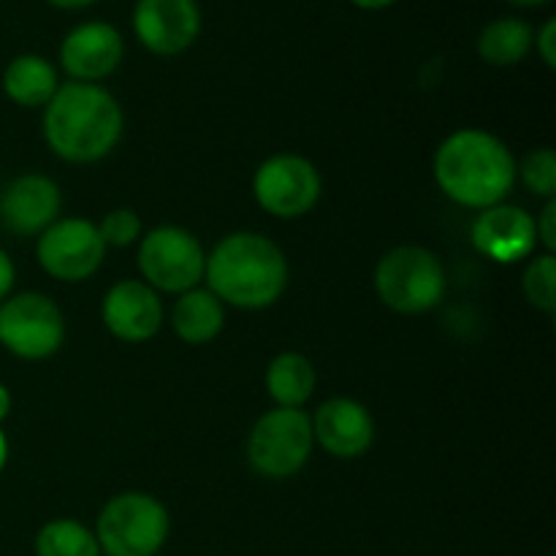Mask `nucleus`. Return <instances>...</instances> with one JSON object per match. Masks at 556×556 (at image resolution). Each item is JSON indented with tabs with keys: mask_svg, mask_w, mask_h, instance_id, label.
<instances>
[{
	"mask_svg": "<svg viewBox=\"0 0 556 556\" xmlns=\"http://www.w3.org/2000/svg\"><path fill=\"white\" fill-rule=\"evenodd\" d=\"M63 199L58 182L43 174H22L0 195V220L11 233H43L54 220Z\"/></svg>",
	"mask_w": 556,
	"mask_h": 556,
	"instance_id": "nucleus-16",
	"label": "nucleus"
},
{
	"mask_svg": "<svg viewBox=\"0 0 556 556\" xmlns=\"http://www.w3.org/2000/svg\"><path fill=\"white\" fill-rule=\"evenodd\" d=\"M309 421L315 443L337 459H356L367 454L375 440V421L369 410L348 396L324 402Z\"/></svg>",
	"mask_w": 556,
	"mask_h": 556,
	"instance_id": "nucleus-15",
	"label": "nucleus"
},
{
	"mask_svg": "<svg viewBox=\"0 0 556 556\" xmlns=\"http://www.w3.org/2000/svg\"><path fill=\"white\" fill-rule=\"evenodd\" d=\"M434 179L440 190L467 210L503 204L516 182L514 152L489 130L462 128L434 152Z\"/></svg>",
	"mask_w": 556,
	"mask_h": 556,
	"instance_id": "nucleus-2",
	"label": "nucleus"
},
{
	"mask_svg": "<svg viewBox=\"0 0 556 556\" xmlns=\"http://www.w3.org/2000/svg\"><path fill=\"white\" fill-rule=\"evenodd\" d=\"M5 462H9V440H5V434L0 432V472H3Z\"/></svg>",
	"mask_w": 556,
	"mask_h": 556,
	"instance_id": "nucleus-31",
	"label": "nucleus"
},
{
	"mask_svg": "<svg viewBox=\"0 0 556 556\" xmlns=\"http://www.w3.org/2000/svg\"><path fill=\"white\" fill-rule=\"evenodd\" d=\"M204 280L223 304L239 309L271 307L288 286V261L264 233L237 231L206 255Z\"/></svg>",
	"mask_w": 556,
	"mask_h": 556,
	"instance_id": "nucleus-3",
	"label": "nucleus"
},
{
	"mask_svg": "<svg viewBox=\"0 0 556 556\" xmlns=\"http://www.w3.org/2000/svg\"><path fill=\"white\" fill-rule=\"evenodd\" d=\"M36 556H101V546L79 521L54 519L36 535Z\"/></svg>",
	"mask_w": 556,
	"mask_h": 556,
	"instance_id": "nucleus-21",
	"label": "nucleus"
},
{
	"mask_svg": "<svg viewBox=\"0 0 556 556\" xmlns=\"http://www.w3.org/2000/svg\"><path fill=\"white\" fill-rule=\"evenodd\" d=\"M9 410H11V394L5 391V386H0V421L9 416Z\"/></svg>",
	"mask_w": 556,
	"mask_h": 556,
	"instance_id": "nucleus-30",
	"label": "nucleus"
},
{
	"mask_svg": "<svg viewBox=\"0 0 556 556\" xmlns=\"http://www.w3.org/2000/svg\"><path fill=\"white\" fill-rule=\"evenodd\" d=\"M320 174L302 155H271L253 177V195L258 206L280 220L302 217L318 204Z\"/></svg>",
	"mask_w": 556,
	"mask_h": 556,
	"instance_id": "nucleus-9",
	"label": "nucleus"
},
{
	"mask_svg": "<svg viewBox=\"0 0 556 556\" xmlns=\"http://www.w3.org/2000/svg\"><path fill=\"white\" fill-rule=\"evenodd\" d=\"M14 277H16V269L14 264H11L9 253L5 250H0V302H5L11 293V288H14Z\"/></svg>",
	"mask_w": 556,
	"mask_h": 556,
	"instance_id": "nucleus-27",
	"label": "nucleus"
},
{
	"mask_svg": "<svg viewBox=\"0 0 556 556\" xmlns=\"http://www.w3.org/2000/svg\"><path fill=\"white\" fill-rule=\"evenodd\" d=\"M58 87V71L41 54H20L3 71V92L16 106H47Z\"/></svg>",
	"mask_w": 556,
	"mask_h": 556,
	"instance_id": "nucleus-18",
	"label": "nucleus"
},
{
	"mask_svg": "<svg viewBox=\"0 0 556 556\" xmlns=\"http://www.w3.org/2000/svg\"><path fill=\"white\" fill-rule=\"evenodd\" d=\"M123 136V109L101 85H60L43 106V139L68 163H96L117 147Z\"/></svg>",
	"mask_w": 556,
	"mask_h": 556,
	"instance_id": "nucleus-1",
	"label": "nucleus"
},
{
	"mask_svg": "<svg viewBox=\"0 0 556 556\" xmlns=\"http://www.w3.org/2000/svg\"><path fill=\"white\" fill-rule=\"evenodd\" d=\"M168 510L144 492L114 494L96 521V541L106 556H155L168 538Z\"/></svg>",
	"mask_w": 556,
	"mask_h": 556,
	"instance_id": "nucleus-4",
	"label": "nucleus"
},
{
	"mask_svg": "<svg viewBox=\"0 0 556 556\" xmlns=\"http://www.w3.org/2000/svg\"><path fill=\"white\" fill-rule=\"evenodd\" d=\"M65 318L43 293H16L0 302V345L14 356L38 362L60 351Z\"/></svg>",
	"mask_w": 556,
	"mask_h": 556,
	"instance_id": "nucleus-8",
	"label": "nucleus"
},
{
	"mask_svg": "<svg viewBox=\"0 0 556 556\" xmlns=\"http://www.w3.org/2000/svg\"><path fill=\"white\" fill-rule=\"evenodd\" d=\"M318 375L313 362L302 353H280L266 367V391L277 407H302L313 396Z\"/></svg>",
	"mask_w": 556,
	"mask_h": 556,
	"instance_id": "nucleus-19",
	"label": "nucleus"
},
{
	"mask_svg": "<svg viewBox=\"0 0 556 556\" xmlns=\"http://www.w3.org/2000/svg\"><path fill=\"white\" fill-rule=\"evenodd\" d=\"M532 43H535V49H538V54H541L543 63H546L548 68H554L556 65V20L543 22V27L535 33Z\"/></svg>",
	"mask_w": 556,
	"mask_h": 556,
	"instance_id": "nucleus-26",
	"label": "nucleus"
},
{
	"mask_svg": "<svg viewBox=\"0 0 556 556\" xmlns=\"http://www.w3.org/2000/svg\"><path fill=\"white\" fill-rule=\"evenodd\" d=\"M532 38L535 33H532L530 22L519 20V16H500V20L489 22L478 36V54L489 65L508 68L530 54Z\"/></svg>",
	"mask_w": 556,
	"mask_h": 556,
	"instance_id": "nucleus-20",
	"label": "nucleus"
},
{
	"mask_svg": "<svg viewBox=\"0 0 556 556\" xmlns=\"http://www.w3.org/2000/svg\"><path fill=\"white\" fill-rule=\"evenodd\" d=\"M38 264L47 275L63 282H81L101 269L106 258L98 226L81 217H65L54 220L47 231L38 237Z\"/></svg>",
	"mask_w": 556,
	"mask_h": 556,
	"instance_id": "nucleus-10",
	"label": "nucleus"
},
{
	"mask_svg": "<svg viewBox=\"0 0 556 556\" xmlns=\"http://www.w3.org/2000/svg\"><path fill=\"white\" fill-rule=\"evenodd\" d=\"M445 269L427 248L405 244L380 258L375 269L378 299L402 315H418L438 307L445 296Z\"/></svg>",
	"mask_w": 556,
	"mask_h": 556,
	"instance_id": "nucleus-5",
	"label": "nucleus"
},
{
	"mask_svg": "<svg viewBox=\"0 0 556 556\" xmlns=\"http://www.w3.org/2000/svg\"><path fill=\"white\" fill-rule=\"evenodd\" d=\"M521 177L525 185L541 199H554L556 195V155L552 147L532 150L521 163Z\"/></svg>",
	"mask_w": 556,
	"mask_h": 556,
	"instance_id": "nucleus-23",
	"label": "nucleus"
},
{
	"mask_svg": "<svg viewBox=\"0 0 556 556\" xmlns=\"http://www.w3.org/2000/svg\"><path fill=\"white\" fill-rule=\"evenodd\" d=\"M136 264L147 286L179 296L204 280L206 253L188 228L157 226L141 237Z\"/></svg>",
	"mask_w": 556,
	"mask_h": 556,
	"instance_id": "nucleus-7",
	"label": "nucleus"
},
{
	"mask_svg": "<svg viewBox=\"0 0 556 556\" xmlns=\"http://www.w3.org/2000/svg\"><path fill=\"white\" fill-rule=\"evenodd\" d=\"M521 288H525L527 302L532 304L541 313L552 315L556 309V258L554 253H543L538 258L530 261L525 271V280H521Z\"/></svg>",
	"mask_w": 556,
	"mask_h": 556,
	"instance_id": "nucleus-22",
	"label": "nucleus"
},
{
	"mask_svg": "<svg viewBox=\"0 0 556 556\" xmlns=\"http://www.w3.org/2000/svg\"><path fill=\"white\" fill-rule=\"evenodd\" d=\"M134 33L152 54L174 58L193 47L201 33L195 0H136Z\"/></svg>",
	"mask_w": 556,
	"mask_h": 556,
	"instance_id": "nucleus-11",
	"label": "nucleus"
},
{
	"mask_svg": "<svg viewBox=\"0 0 556 556\" xmlns=\"http://www.w3.org/2000/svg\"><path fill=\"white\" fill-rule=\"evenodd\" d=\"M472 248L497 264L530 258L538 244L535 217L514 204H494L478 212L470 226Z\"/></svg>",
	"mask_w": 556,
	"mask_h": 556,
	"instance_id": "nucleus-13",
	"label": "nucleus"
},
{
	"mask_svg": "<svg viewBox=\"0 0 556 556\" xmlns=\"http://www.w3.org/2000/svg\"><path fill=\"white\" fill-rule=\"evenodd\" d=\"M535 233H538V242H543V248H546L548 253H554L556 250V201L554 199H548L546 206H543V212L538 215Z\"/></svg>",
	"mask_w": 556,
	"mask_h": 556,
	"instance_id": "nucleus-25",
	"label": "nucleus"
},
{
	"mask_svg": "<svg viewBox=\"0 0 556 556\" xmlns=\"http://www.w3.org/2000/svg\"><path fill=\"white\" fill-rule=\"evenodd\" d=\"M98 233L106 248H128L141 237V220L134 210H112L98 226Z\"/></svg>",
	"mask_w": 556,
	"mask_h": 556,
	"instance_id": "nucleus-24",
	"label": "nucleus"
},
{
	"mask_svg": "<svg viewBox=\"0 0 556 556\" xmlns=\"http://www.w3.org/2000/svg\"><path fill=\"white\" fill-rule=\"evenodd\" d=\"M508 3H516V5H546L548 0H508Z\"/></svg>",
	"mask_w": 556,
	"mask_h": 556,
	"instance_id": "nucleus-32",
	"label": "nucleus"
},
{
	"mask_svg": "<svg viewBox=\"0 0 556 556\" xmlns=\"http://www.w3.org/2000/svg\"><path fill=\"white\" fill-rule=\"evenodd\" d=\"M125 41L109 22L92 20L71 27L60 43V65L74 81L98 85L123 63Z\"/></svg>",
	"mask_w": 556,
	"mask_h": 556,
	"instance_id": "nucleus-12",
	"label": "nucleus"
},
{
	"mask_svg": "<svg viewBox=\"0 0 556 556\" xmlns=\"http://www.w3.org/2000/svg\"><path fill=\"white\" fill-rule=\"evenodd\" d=\"M103 324L117 340L147 342L161 331L163 304L144 280H123L103 299Z\"/></svg>",
	"mask_w": 556,
	"mask_h": 556,
	"instance_id": "nucleus-14",
	"label": "nucleus"
},
{
	"mask_svg": "<svg viewBox=\"0 0 556 556\" xmlns=\"http://www.w3.org/2000/svg\"><path fill=\"white\" fill-rule=\"evenodd\" d=\"M49 3L58 5V9H68V11H74V9H85V5L96 3V0H49Z\"/></svg>",
	"mask_w": 556,
	"mask_h": 556,
	"instance_id": "nucleus-29",
	"label": "nucleus"
},
{
	"mask_svg": "<svg viewBox=\"0 0 556 556\" xmlns=\"http://www.w3.org/2000/svg\"><path fill=\"white\" fill-rule=\"evenodd\" d=\"M223 324H226V307L210 288L179 293L172 309V326L179 340L188 345H204L220 334Z\"/></svg>",
	"mask_w": 556,
	"mask_h": 556,
	"instance_id": "nucleus-17",
	"label": "nucleus"
},
{
	"mask_svg": "<svg viewBox=\"0 0 556 556\" xmlns=\"http://www.w3.org/2000/svg\"><path fill=\"white\" fill-rule=\"evenodd\" d=\"M353 5H358V9H367V11H380V9H389V5H394L396 0H351Z\"/></svg>",
	"mask_w": 556,
	"mask_h": 556,
	"instance_id": "nucleus-28",
	"label": "nucleus"
},
{
	"mask_svg": "<svg viewBox=\"0 0 556 556\" xmlns=\"http://www.w3.org/2000/svg\"><path fill=\"white\" fill-rule=\"evenodd\" d=\"M313 421L302 407H275L255 421L248 440V462L258 476L291 478L313 454Z\"/></svg>",
	"mask_w": 556,
	"mask_h": 556,
	"instance_id": "nucleus-6",
	"label": "nucleus"
}]
</instances>
